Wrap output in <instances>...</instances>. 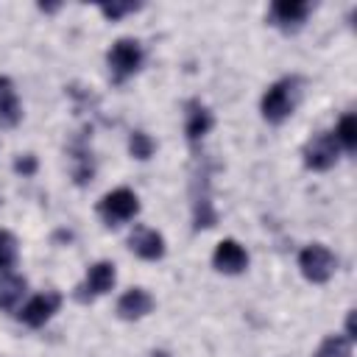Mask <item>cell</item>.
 <instances>
[{
  "mask_svg": "<svg viewBox=\"0 0 357 357\" xmlns=\"http://www.w3.org/2000/svg\"><path fill=\"white\" fill-rule=\"evenodd\" d=\"M92 176H95L92 156L84 145H78L73 151V178H75V184H86V181H92Z\"/></svg>",
  "mask_w": 357,
  "mask_h": 357,
  "instance_id": "obj_15",
  "label": "cell"
},
{
  "mask_svg": "<svg viewBox=\"0 0 357 357\" xmlns=\"http://www.w3.org/2000/svg\"><path fill=\"white\" fill-rule=\"evenodd\" d=\"M307 14H310V3H304V0H276V3L271 6V20H273V25H279V28H284V31L298 28V25L307 20Z\"/></svg>",
  "mask_w": 357,
  "mask_h": 357,
  "instance_id": "obj_9",
  "label": "cell"
},
{
  "mask_svg": "<svg viewBox=\"0 0 357 357\" xmlns=\"http://www.w3.org/2000/svg\"><path fill=\"white\" fill-rule=\"evenodd\" d=\"M315 357H351V340L346 335H329L318 346Z\"/></svg>",
  "mask_w": 357,
  "mask_h": 357,
  "instance_id": "obj_16",
  "label": "cell"
},
{
  "mask_svg": "<svg viewBox=\"0 0 357 357\" xmlns=\"http://www.w3.org/2000/svg\"><path fill=\"white\" fill-rule=\"evenodd\" d=\"M212 128V114L209 109H204L201 103H190V112H187V123H184V131H187V139L190 142H198L206 131Z\"/></svg>",
  "mask_w": 357,
  "mask_h": 357,
  "instance_id": "obj_13",
  "label": "cell"
},
{
  "mask_svg": "<svg viewBox=\"0 0 357 357\" xmlns=\"http://www.w3.org/2000/svg\"><path fill=\"white\" fill-rule=\"evenodd\" d=\"M298 268H301L304 279L321 284V282L332 279V273H335V268H337V259H335V254H332L326 245H318V243H315V245H307V248L298 254Z\"/></svg>",
  "mask_w": 357,
  "mask_h": 357,
  "instance_id": "obj_3",
  "label": "cell"
},
{
  "mask_svg": "<svg viewBox=\"0 0 357 357\" xmlns=\"http://www.w3.org/2000/svg\"><path fill=\"white\" fill-rule=\"evenodd\" d=\"M22 120V106L17 100V89L11 84V78L0 75V126L11 128Z\"/></svg>",
  "mask_w": 357,
  "mask_h": 357,
  "instance_id": "obj_12",
  "label": "cell"
},
{
  "mask_svg": "<svg viewBox=\"0 0 357 357\" xmlns=\"http://www.w3.org/2000/svg\"><path fill=\"white\" fill-rule=\"evenodd\" d=\"M61 304V296L59 293H42V296H33L22 310H20V321L28 324V326H42Z\"/></svg>",
  "mask_w": 357,
  "mask_h": 357,
  "instance_id": "obj_8",
  "label": "cell"
},
{
  "mask_svg": "<svg viewBox=\"0 0 357 357\" xmlns=\"http://www.w3.org/2000/svg\"><path fill=\"white\" fill-rule=\"evenodd\" d=\"M153 139L148 137V134H142V131H134L131 134V139H128V151H131V156H137V159H148L151 153H153Z\"/></svg>",
  "mask_w": 357,
  "mask_h": 357,
  "instance_id": "obj_20",
  "label": "cell"
},
{
  "mask_svg": "<svg viewBox=\"0 0 357 357\" xmlns=\"http://www.w3.org/2000/svg\"><path fill=\"white\" fill-rule=\"evenodd\" d=\"M212 265L220 273H243L248 265V254L237 240H220L212 254Z\"/></svg>",
  "mask_w": 357,
  "mask_h": 357,
  "instance_id": "obj_7",
  "label": "cell"
},
{
  "mask_svg": "<svg viewBox=\"0 0 357 357\" xmlns=\"http://www.w3.org/2000/svg\"><path fill=\"white\" fill-rule=\"evenodd\" d=\"M142 64V47L137 39H117L109 50V67H112V75L114 81H126L128 75H134Z\"/></svg>",
  "mask_w": 357,
  "mask_h": 357,
  "instance_id": "obj_4",
  "label": "cell"
},
{
  "mask_svg": "<svg viewBox=\"0 0 357 357\" xmlns=\"http://www.w3.org/2000/svg\"><path fill=\"white\" fill-rule=\"evenodd\" d=\"M114 265L112 262H95L89 271H86V279L78 284V301H92L98 296H103L106 290H112L114 284Z\"/></svg>",
  "mask_w": 357,
  "mask_h": 357,
  "instance_id": "obj_6",
  "label": "cell"
},
{
  "mask_svg": "<svg viewBox=\"0 0 357 357\" xmlns=\"http://www.w3.org/2000/svg\"><path fill=\"white\" fill-rule=\"evenodd\" d=\"M98 212H100V218L106 220V226H120V223L131 220V218L139 212V201H137V195H134L131 190L120 187V190H112L109 195L100 198Z\"/></svg>",
  "mask_w": 357,
  "mask_h": 357,
  "instance_id": "obj_2",
  "label": "cell"
},
{
  "mask_svg": "<svg viewBox=\"0 0 357 357\" xmlns=\"http://www.w3.org/2000/svg\"><path fill=\"white\" fill-rule=\"evenodd\" d=\"M346 337H349V340H354V337H357V335H354V310L346 315Z\"/></svg>",
  "mask_w": 357,
  "mask_h": 357,
  "instance_id": "obj_23",
  "label": "cell"
},
{
  "mask_svg": "<svg viewBox=\"0 0 357 357\" xmlns=\"http://www.w3.org/2000/svg\"><path fill=\"white\" fill-rule=\"evenodd\" d=\"M151 357H167V354H165V351H153Z\"/></svg>",
  "mask_w": 357,
  "mask_h": 357,
  "instance_id": "obj_24",
  "label": "cell"
},
{
  "mask_svg": "<svg viewBox=\"0 0 357 357\" xmlns=\"http://www.w3.org/2000/svg\"><path fill=\"white\" fill-rule=\"evenodd\" d=\"M128 245H131V251H134L137 257H142V259H159V257L165 254V240H162V234L153 231V229H145V226H139V229L131 231Z\"/></svg>",
  "mask_w": 357,
  "mask_h": 357,
  "instance_id": "obj_10",
  "label": "cell"
},
{
  "mask_svg": "<svg viewBox=\"0 0 357 357\" xmlns=\"http://www.w3.org/2000/svg\"><path fill=\"white\" fill-rule=\"evenodd\" d=\"M14 170L17 173H22V176H31L33 170H36V159L28 153V156H20L17 162H14Z\"/></svg>",
  "mask_w": 357,
  "mask_h": 357,
  "instance_id": "obj_22",
  "label": "cell"
},
{
  "mask_svg": "<svg viewBox=\"0 0 357 357\" xmlns=\"http://www.w3.org/2000/svg\"><path fill=\"white\" fill-rule=\"evenodd\" d=\"M137 8H139V3H106V6H100L103 17H109V20H120L123 14H131Z\"/></svg>",
  "mask_w": 357,
  "mask_h": 357,
  "instance_id": "obj_21",
  "label": "cell"
},
{
  "mask_svg": "<svg viewBox=\"0 0 357 357\" xmlns=\"http://www.w3.org/2000/svg\"><path fill=\"white\" fill-rule=\"evenodd\" d=\"M298 103V78H282L262 95V117L268 123H282L293 114Z\"/></svg>",
  "mask_w": 357,
  "mask_h": 357,
  "instance_id": "obj_1",
  "label": "cell"
},
{
  "mask_svg": "<svg viewBox=\"0 0 357 357\" xmlns=\"http://www.w3.org/2000/svg\"><path fill=\"white\" fill-rule=\"evenodd\" d=\"M218 223V212L212 209V201L204 195L195 201V229H209Z\"/></svg>",
  "mask_w": 357,
  "mask_h": 357,
  "instance_id": "obj_19",
  "label": "cell"
},
{
  "mask_svg": "<svg viewBox=\"0 0 357 357\" xmlns=\"http://www.w3.org/2000/svg\"><path fill=\"white\" fill-rule=\"evenodd\" d=\"M151 310H153V298H151V293L142 290V287H134V290L123 293L120 301H117V312H120V318H126V321H137V318L148 315Z\"/></svg>",
  "mask_w": 357,
  "mask_h": 357,
  "instance_id": "obj_11",
  "label": "cell"
},
{
  "mask_svg": "<svg viewBox=\"0 0 357 357\" xmlns=\"http://www.w3.org/2000/svg\"><path fill=\"white\" fill-rule=\"evenodd\" d=\"M25 293V279L17 273L3 271L0 273V310H11Z\"/></svg>",
  "mask_w": 357,
  "mask_h": 357,
  "instance_id": "obj_14",
  "label": "cell"
},
{
  "mask_svg": "<svg viewBox=\"0 0 357 357\" xmlns=\"http://www.w3.org/2000/svg\"><path fill=\"white\" fill-rule=\"evenodd\" d=\"M17 262V240L11 231L0 229V271H8Z\"/></svg>",
  "mask_w": 357,
  "mask_h": 357,
  "instance_id": "obj_18",
  "label": "cell"
},
{
  "mask_svg": "<svg viewBox=\"0 0 357 357\" xmlns=\"http://www.w3.org/2000/svg\"><path fill=\"white\" fill-rule=\"evenodd\" d=\"M301 153H304V165L310 170H329L340 156V145H337L335 134H315L304 145Z\"/></svg>",
  "mask_w": 357,
  "mask_h": 357,
  "instance_id": "obj_5",
  "label": "cell"
},
{
  "mask_svg": "<svg viewBox=\"0 0 357 357\" xmlns=\"http://www.w3.org/2000/svg\"><path fill=\"white\" fill-rule=\"evenodd\" d=\"M335 139H337V145H343L346 151H354V148H357V117H354V114H343V117H340L337 131H335Z\"/></svg>",
  "mask_w": 357,
  "mask_h": 357,
  "instance_id": "obj_17",
  "label": "cell"
}]
</instances>
